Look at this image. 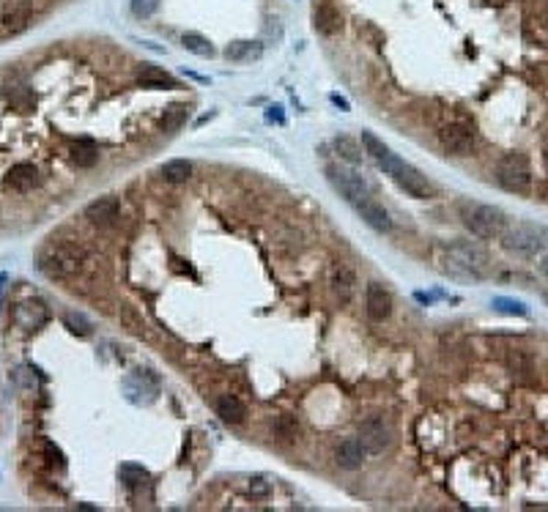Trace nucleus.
Wrapping results in <instances>:
<instances>
[{"label": "nucleus", "instance_id": "obj_17", "mask_svg": "<svg viewBox=\"0 0 548 512\" xmlns=\"http://www.w3.org/2000/svg\"><path fill=\"white\" fill-rule=\"evenodd\" d=\"M356 211H359V217H362L373 231H378V233H389V231H392V220H389L387 209H384L378 200L367 198V200H362V203L356 206Z\"/></svg>", "mask_w": 548, "mask_h": 512}, {"label": "nucleus", "instance_id": "obj_43", "mask_svg": "<svg viewBox=\"0 0 548 512\" xmlns=\"http://www.w3.org/2000/svg\"><path fill=\"white\" fill-rule=\"evenodd\" d=\"M543 159H546V170H548V143H546V148H543Z\"/></svg>", "mask_w": 548, "mask_h": 512}, {"label": "nucleus", "instance_id": "obj_39", "mask_svg": "<svg viewBox=\"0 0 548 512\" xmlns=\"http://www.w3.org/2000/svg\"><path fill=\"white\" fill-rule=\"evenodd\" d=\"M266 118H269V121H274V124H282V121H285V115H282V107H269Z\"/></svg>", "mask_w": 548, "mask_h": 512}, {"label": "nucleus", "instance_id": "obj_22", "mask_svg": "<svg viewBox=\"0 0 548 512\" xmlns=\"http://www.w3.org/2000/svg\"><path fill=\"white\" fill-rule=\"evenodd\" d=\"M354 285H356V274H354L348 266H337V268L332 271V290L337 293L340 301H348V299H351Z\"/></svg>", "mask_w": 548, "mask_h": 512}, {"label": "nucleus", "instance_id": "obj_6", "mask_svg": "<svg viewBox=\"0 0 548 512\" xmlns=\"http://www.w3.org/2000/svg\"><path fill=\"white\" fill-rule=\"evenodd\" d=\"M326 178H329V184L351 203V206H359L362 200H367V198H373V187H370V181L362 176V173H356V170H351V167H337V165H329L326 167Z\"/></svg>", "mask_w": 548, "mask_h": 512}, {"label": "nucleus", "instance_id": "obj_23", "mask_svg": "<svg viewBox=\"0 0 548 512\" xmlns=\"http://www.w3.org/2000/svg\"><path fill=\"white\" fill-rule=\"evenodd\" d=\"M162 178L168 184H187L192 178V162L187 159H170L162 165Z\"/></svg>", "mask_w": 548, "mask_h": 512}, {"label": "nucleus", "instance_id": "obj_18", "mask_svg": "<svg viewBox=\"0 0 548 512\" xmlns=\"http://www.w3.org/2000/svg\"><path fill=\"white\" fill-rule=\"evenodd\" d=\"M217 417L225 425H244L247 419V406L236 395H220L217 397Z\"/></svg>", "mask_w": 548, "mask_h": 512}, {"label": "nucleus", "instance_id": "obj_15", "mask_svg": "<svg viewBox=\"0 0 548 512\" xmlns=\"http://www.w3.org/2000/svg\"><path fill=\"white\" fill-rule=\"evenodd\" d=\"M365 458H367V450L362 447L359 439H345V441H340V444L334 447V463H337L340 469H345V472L362 469Z\"/></svg>", "mask_w": 548, "mask_h": 512}, {"label": "nucleus", "instance_id": "obj_25", "mask_svg": "<svg viewBox=\"0 0 548 512\" xmlns=\"http://www.w3.org/2000/svg\"><path fill=\"white\" fill-rule=\"evenodd\" d=\"M118 321H121V326H124L126 331H132L135 337H146V323H143L140 312H137L132 304H121V310H118Z\"/></svg>", "mask_w": 548, "mask_h": 512}, {"label": "nucleus", "instance_id": "obj_27", "mask_svg": "<svg viewBox=\"0 0 548 512\" xmlns=\"http://www.w3.org/2000/svg\"><path fill=\"white\" fill-rule=\"evenodd\" d=\"M187 115H190V107L187 104H170L162 115V129L165 132H176L187 124Z\"/></svg>", "mask_w": 548, "mask_h": 512}, {"label": "nucleus", "instance_id": "obj_33", "mask_svg": "<svg viewBox=\"0 0 548 512\" xmlns=\"http://www.w3.org/2000/svg\"><path fill=\"white\" fill-rule=\"evenodd\" d=\"M8 102L16 107V110H22V113H27L30 107H33V93L27 91V88H22V85H16V88H11L8 91Z\"/></svg>", "mask_w": 548, "mask_h": 512}, {"label": "nucleus", "instance_id": "obj_16", "mask_svg": "<svg viewBox=\"0 0 548 512\" xmlns=\"http://www.w3.org/2000/svg\"><path fill=\"white\" fill-rule=\"evenodd\" d=\"M312 25L321 36H337L343 30V14L332 3H318L312 8Z\"/></svg>", "mask_w": 548, "mask_h": 512}, {"label": "nucleus", "instance_id": "obj_37", "mask_svg": "<svg viewBox=\"0 0 548 512\" xmlns=\"http://www.w3.org/2000/svg\"><path fill=\"white\" fill-rule=\"evenodd\" d=\"M44 455L49 458V463H52V466H58V469H63V466H66V463H63V452H60L55 444H49V441L44 444Z\"/></svg>", "mask_w": 548, "mask_h": 512}, {"label": "nucleus", "instance_id": "obj_29", "mask_svg": "<svg viewBox=\"0 0 548 512\" xmlns=\"http://www.w3.org/2000/svg\"><path fill=\"white\" fill-rule=\"evenodd\" d=\"M63 323L69 326V331H74V334H80V337H88V334L93 331V323H91L82 312H74V310L63 312Z\"/></svg>", "mask_w": 548, "mask_h": 512}, {"label": "nucleus", "instance_id": "obj_31", "mask_svg": "<svg viewBox=\"0 0 548 512\" xmlns=\"http://www.w3.org/2000/svg\"><path fill=\"white\" fill-rule=\"evenodd\" d=\"M507 367L518 375H529L532 373V356L527 351H510L507 353Z\"/></svg>", "mask_w": 548, "mask_h": 512}, {"label": "nucleus", "instance_id": "obj_5", "mask_svg": "<svg viewBox=\"0 0 548 512\" xmlns=\"http://www.w3.org/2000/svg\"><path fill=\"white\" fill-rule=\"evenodd\" d=\"M496 181L502 189L516 192V195H527L532 189V165L529 156L521 151L505 154L496 165Z\"/></svg>", "mask_w": 548, "mask_h": 512}, {"label": "nucleus", "instance_id": "obj_44", "mask_svg": "<svg viewBox=\"0 0 548 512\" xmlns=\"http://www.w3.org/2000/svg\"><path fill=\"white\" fill-rule=\"evenodd\" d=\"M546 304H548V293H546Z\"/></svg>", "mask_w": 548, "mask_h": 512}, {"label": "nucleus", "instance_id": "obj_4", "mask_svg": "<svg viewBox=\"0 0 548 512\" xmlns=\"http://www.w3.org/2000/svg\"><path fill=\"white\" fill-rule=\"evenodd\" d=\"M546 244L548 231L543 225H535V222H516V225H507L505 233H502V247L507 253H516V255L532 257L543 253Z\"/></svg>", "mask_w": 548, "mask_h": 512}, {"label": "nucleus", "instance_id": "obj_30", "mask_svg": "<svg viewBox=\"0 0 548 512\" xmlns=\"http://www.w3.org/2000/svg\"><path fill=\"white\" fill-rule=\"evenodd\" d=\"M362 148H365V154L373 159V162H378L381 156H387L389 154V148L373 135V132H362Z\"/></svg>", "mask_w": 548, "mask_h": 512}, {"label": "nucleus", "instance_id": "obj_19", "mask_svg": "<svg viewBox=\"0 0 548 512\" xmlns=\"http://www.w3.org/2000/svg\"><path fill=\"white\" fill-rule=\"evenodd\" d=\"M137 85H140V88H151V91H173V88H179V82H176L168 71L154 69V66H148V69L140 71Z\"/></svg>", "mask_w": 548, "mask_h": 512}, {"label": "nucleus", "instance_id": "obj_2", "mask_svg": "<svg viewBox=\"0 0 548 512\" xmlns=\"http://www.w3.org/2000/svg\"><path fill=\"white\" fill-rule=\"evenodd\" d=\"M458 217L464 222V228L486 242L502 239L505 228H507V217L502 209L488 206V203H475V200H461L458 203Z\"/></svg>", "mask_w": 548, "mask_h": 512}, {"label": "nucleus", "instance_id": "obj_41", "mask_svg": "<svg viewBox=\"0 0 548 512\" xmlns=\"http://www.w3.org/2000/svg\"><path fill=\"white\" fill-rule=\"evenodd\" d=\"M329 99H332V102H334V104H337V107H340V110H351V104H348V99H343V96H337V93H332V96H329Z\"/></svg>", "mask_w": 548, "mask_h": 512}, {"label": "nucleus", "instance_id": "obj_28", "mask_svg": "<svg viewBox=\"0 0 548 512\" xmlns=\"http://www.w3.org/2000/svg\"><path fill=\"white\" fill-rule=\"evenodd\" d=\"M118 477H121L129 488H137V485L148 482V469H143V466H137V463H124V466L118 469Z\"/></svg>", "mask_w": 548, "mask_h": 512}, {"label": "nucleus", "instance_id": "obj_40", "mask_svg": "<svg viewBox=\"0 0 548 512\" xmlns=\"http://www.w3.org/2000/svg\"><path fill=\"white\" fill-rule=\"evenodd\" d=\"M538 19L548 27V0H540V3H538Z\"/></svg>", "mask_w": 548, "mask_h": 512}, {"label": "nucleus", "instance_id": "obj_13", "mask_svg": "<svg viewBox=\"0 0 548 512\" xmlns=\"http://www.w3.org/2000/svg\"><path fill=\"white\" fill-rule=\"evenodd\" d=\"M365 307H367L370 321L381 323L392 315V293L381 282H370L367 290H365Z\"/></svg>", "mask_w": 548, "mask_h": 512}, {"label": "nucleus", "instance_id": "obj_12", "mask_svg": "<svg viewBox=\"0 0 548 512\" xmlns=\"http://www.w3.org/2000/svg\"><path fill=\"white\" fill-rule=\"evenodd\" d=\"M3 184H5V189L25 195V192H33V189L41 184V176H38L36 165H30V162H19V165H14V167L5 173Z\"/></svg>", "mask_w": 548, "mask_h": 512}, {"label": "nucleus", "instance_id": "obj_32", "mask_svg": "<svg viewBox=\"0 0 548 512\" xmlns=\"http://www.w3.org/2000/svg\"><path fill=\"white\" fill-rule=\"evenodd\" d=\"M494 310H499V312H505V315H518V318H524V315L529 312L524 301H518V299H505V296H496V299H494Z\"/></svg>", "mask_w": 548, "mask_h": 512}, {"label": "nucleus", "instance_id": "obj_26", "mask_svg": "<svg viewBox=\"0 0 548 512\" xmlns=\"http://www.w3.org/2000/svg\"><path fill=\"white\" fill-rule=\"evenodd\" d=\"M181 47H184L187 52H192V55H201V58H212V55H214L212 41H209L206 36H201V33H184V36H181Z\"/></svg>", "mask_w": 548, "mask_h": 512}, {"label": "nucleus", "instance_id": "obj_3", "mask_svg": "<svg viewBox=\"0 0 548 512\" xmlns=\"http://www.w3.org/2000/svg\"><path fill=\"white\" fill-rule=\"evenodd\" d=\"M82 266H85V250L77 242H52L38 257V268L49 279H71L82 271Z\"/></svg>", "mask_w": 548, "mask_h": 512}, {"label": "nucleus", "instance_id": "obj_42", "mask_svg": "<svg viewBox=\"0 0 548 512\" xmlns=\"http://www.w3.org/2000/svg\"><path fill=\"white\" fill-rule=\"evenodd\" d=\"M540 274H543V277L548 279V255L543 257V263H540Z\"/></svg>", "mask_w": 548, "mask_h": 512}, {"label": "nucleus", "instance_id": "obj_11", "mask_svg": "<svg viewBox=\"0 0 548 512\" xmlns=\"http://www.w3.org/2000/svg\"><path fill=\"white\" fill-rule=\"evenodd\" d=\"M14 321L25 329V331H33L38 326H44L49 321V310L41 299H25L14 307Z\"/></svg>", "mask_w": 548, "mask_h": 512}, {"label": "nucleus", "instance_id": "obj_24", "mask_svg": "<svg viewBox=\"0 0 548 512\" xmlns=\"http://www.w3.org/2000/svg\"><path fill=\"white\" fill-rule=\"evenodd\" d=\"M334 151L340 154V159L343 162H348V165H359L362 162V148H359V143L354 140V137H348V135H340V137H334Z\"/></svg>", "mask_w": 548, "mask_h": 512}, {"label": "nucleus", "instance_id": "obj_9", "mask_svg": "<svg viewBox=\"0 0 548 512\" xmlns=\"http://www.w3.org/2000/svg\"><path fill=\"white\" fill-rule=\"evenodd\" d=\"M395 181H398V187L403 189V192H409L411 198H417V200H428V198H436V187L428 181V176H422L417 167H411L409 162L392 176Z\"/></svg>", "mask_w": 548, "mask_h": 512}, {"label": "nucleus", "instance_id": "obj_35", "mask_svg": "<svg viewBox=\"0 0 548 512\" xmlns=\"http://www.w3.org/2000/svg\"><path fill=\"white\" fill-rule=\"evenodd\" d=\"M247 491H250V496H253V499H266V496H269V491H272V485L266 482V477H253V480H250V485H247Z\"/></svg>", "mask_w": 548, "mask_h": 512}, {"label": "nucleus", "instance_id": "obj_1", "mask_svg": "<svg viewBox=\"0 0 548 512\" xmlns=\"http://www.w3.org/2000/svg\"><path fill=\"white\" fill-rule=\"evenodd\" d=\"M442 263H444V271L450 277H458V279H483L488 274L491 257H488V253L480 244L455 239V242H450V244L442 247Z\"/></svg>", "mask_w": 548, "mask_h": 512}, {"label": "nucleus", "instance_id": "obj_10", "mask_svg": "<svg viewBox=\"0 0 548 512\" xmlns=\"http://www.w3.org/2000/svg\"><path fill=\"white\" fill-rule=\"evenodd\" d=\"M118 211H121L118 198L102 195V198H96V200H91V203L85 206V220H88L91 225H96V228H110V225H115Z\"/></svg>", "mask_w": 548, "mask_h": 512}, {"label": "nucleus", "instance_id": "obj_38", "mask_svg": "<svg viewBox=\"0 0 548 512\" xmlns=\"http://www.w3.org/2000/svg\"><path fill=\"white\" fill-rule=\"evenodd\" d=\"M532 77H535L540 85H546L548 88V63H538V69L532 71Z\"/></svg>", "mask_w": 548, "mask_h": 512}, {"label": "nucleus", "instance_id": "obj_14", "mask_svg": "<svg viewBox=\"0 0 548 512\" xmlns=\"http://www.w3.org/2000/svg\"><path fill=\"white\" fill-rule=\"evenodd\" d=\"M33 16V3L30 0H8L0 11V25L8 30V33H19L22 27H27Z\"/></svg>", "mask_w": 548, "mask_h": 512}, {"label": "nucleus", "instance_id": "obj_34", "mask_svg": "<svg viewBox=\"0 0 548 512\" xmlns=\"http://www.w3.org/2000/svg\"><path fill=\"white\" fill-rule=\"evenodd\" d=\"M157 5H159V0H129V8H132V14H135V16H140V19L151 16V14L157 11Z\"/></svg>", "mask_w": 548, "mask_h": 512}, {"label": "nucleus", "instance_id": "obj_8", "mask_svg": "<svg viewBox=\"0 0 548 512\" xmlns=\"http://www.w3.org/2000/svg\"><path fill=\"white\" fill-rule=\"evenodd\" d=\"M392 439H395L392 428H389L384 419H378V417L365 419V422L359 425V441H362V447H365L370 455H381L384 450H389V447H392Z\"/></svg>", "mask_w": 548, "mask_h": 512}, {"label": "nucleus", "instance_id": "obj_21", "mask_svg": "<svg viewBox=\"0 0 548 512\" xmlns=\"http://www.w3.org/2000/svg\"><path fill=\"white\" fill-rule=\"evenodd\" d=\"M261 55V44L258 41H250V38H242V41H231L225 47V58L233 60V63H244V60H253Z\"/></svg>", "mask_w": 548, "mask_h": 512}, {"label": "nucleus", "instance_id": "obj_20", "mask_svg": "<svg viewBox=\"0 0 548 512\" xmlns=\"http://www.w3.org/2000/svg\"><path fill=\"white\" fill-rule=\"evenodd\" d=\"M69 159L77 165V167H93L96 162H99V148L93 146V140H77V143H71V148H69Z\"/></svg>", "mask_w": 548, "mask_h": 512}, {"label": "nucleus", "instance_id": "obj_36", "mask_svg": "<svg viewBox=\"0 0 548 512\" xmlns=\"http://www.w3.org/2000/svg\"><path fill=\"white\" fill-rule=\"evenodd\" d=\"M274 433L282 436V439H290V436L296 433V422H293L290 417H279V419L274 422Z\"/></svg>", "mask_w": 548, "mask_h": 512}, {"label": "nucleus", "instance_id": "obj_7", "mask_svg": "<svg viewBox=\"0 0 548 512\" xmlns=\"http://www.w3.org/2000/svg\"><path fill=\"white\" fill-rule=\"evenodd\" d=\"M439 140H442L444 151H450L453 156H469L475 151V129L464 121H453V124L442 126Z\"/></svg>", "mask_w": 548, "mask_h": 512}]
</instances>
